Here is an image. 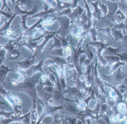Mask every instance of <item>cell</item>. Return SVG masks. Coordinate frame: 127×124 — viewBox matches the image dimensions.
I'll list each match as a JSON object with an SVG mask.
<instances>
[{"instance_id":"484cf974","label":"cell","mask_w":127,"mask_h":124,"mask_svg":"<svg viewBox=\"0 0 127 124\" xmlns=\"http://www.w3.org/2000/svg\"><path fill=\"white\" fill-rule=\"evenodd\" d=\"M72 13L71 8L66 9L62 11L61 12L57 14V17H60L62 16H69Z\"/></svg>"},{"instance_id":"6125c7cd","label":"cell","mask_w":127,"mask_h":124,"mask_svg":"<svg viewBox=\"0 0 127 124\" xmlns=\"http://www.w3.org/2000/svg\"><path fill=\"white\" fill-rule=\"evenodd\" d=\"M125 29L127 30V22L126 23V25L125 27Z\"/></svg>"},{"instance_id":"ab89813d","label":"cell","mask_w":127,"mask_h":124,"mask_svg":"<svg viewBox=\"0 0 127 124\" xmlns=\"http://www.w3.org/2000/svg\"><path fill=\"white\" fill-rule=\"evenodd\" d=\"M100 7L102 8V12L103 13L104 15H107V8L106 6L104 5V4H100Z\"/></svg>"},{"instance_id":"c3c4849f","label":"cell","mask_w":127,"mask_h":124,"mask_svg":"<svg viewBox=\"0 0 127 124\" xmlns=\"http://www.w3.org/2000/svg\"><path fill=\"white\" fill-rule=\"evenodd\" d=\"M115 77H116L117 80H121L122 78V76L121 74L118 72V73H117V74H116Z\"/></svg>"},{"instance_id":"bcb514c9","label":"cell","mask_w":127,"mask_h":124,"mask_svg":"<svg viewBox=\"0 0 127 124\" xmlns=\"http://www.w3.org/2000/svg\"><path fill=\"white\" fill-rule=\"evenodd\" d=\"M124 26V25L123 22L121 23H120L119 24H117L115 26L114 28L117 29H122L123 28Z\"/></svg>"},{"instance_id":"f1b7e54d","label":"cell","mask_w":127,"mask_h":124,"mask_svg":"<svg viewBox=\"0 0 127 124\" xmlns=\"http://www.w3.org/2000/svg\"><path fill=\"white\" fill-rule=\"evenodd\" d=\"M6 51L5 49H0V65H1L2 62L5 59V56L6 54Z\"/></svg>"},{"instance_id":"6da1fadb","label":"cell","mask_w":127,"mask_h":124,"mask_svg":"<svg viewBox=\"0 0 127 124\" xmlns=\"http://www.w3.org/2000/svg\"><path fill=\"white\" fill-rule=\"evenodd\" d=\"M42 73L39 72L34 74L31 77L27 76L24 82L19 83L16 86L17 91L24 92L29 95L33 100L36 99L38 98V96L36 90V84L37 83H42L40 81L41 77L42 75Z\"/></svg>"},{"instance_id":"e7e4bbea","label":"cell","mask_w":127,"mask_h":124,"mask_svg":"<svg viewBox=\"0 0 127 124\" xmlns=\"http://www.w3.org/2000/svg\"></svg>"},{"instance_id":"11a10c76","label":"cell","mask_w":127,"mask_h":124,"mask_svg":"<svg viewBox=\"0 0 127 124\" xmlns=\"http://www.w3.org/2000/svg\"><path fill=\"white\" fill-rule=\"evenodd\" d=\"M90 63V60L89 59H86L84 63V65H88Z\"/></svg>"},{"instance_id":"681fc988","label":"cell","mask_w":127,"mask_h":124,"mask_svg":"<svg viewBox=\"0 0 127 124\" xmlns=\"http://www.w3.org/2000/svg\"><path fill=\"white\" fill-rule=\"evenodd\" d=\"M69 121L70 124H75L76 122V118L74 119H71L69 120Z\"/></svg>"},{"instance_id":"e575fe53","label":"cell","mask_w":127,"mask_h":124,"mask_svg":"<svg viewBox=\"0 0 127 124\" xmlns=\"http://www.w3.org/2000/svg\"><path fill=\"white\" fill-rule=\"evenodd\" d=\"M105 58L107 61L109 62L117 61H119L120 60L119 57L115 56H106L105 57Z\"/></svg>"},{"instance_id":"cb8c5ba5","label":"cell","mask_w":127,"mask_h":124,"mask_svg":"<svg viewBox=\"0 0 127 124\" xmlns=\"http://www.w3.org/2000/svg\"><path fill=\"white\" fill-rule=\"evenodd\" d=\"M56 36L57 38L60 39L61 42H62V47L64 48H65L67 46H68V45L69 44L68 37L66 38L65 37H59V36H58L57 35H56Z\"/></svg>"},{"instance_id":"8fae6325","label":"cell","mask_w":127,"mask_h":124,"mask_svg":"<svg viewBox=\"0 0 127 124\" xmlns=\"http://www.w3.org/2000/svg\"><path fill=\"white\" fill-rule=\"evenodd\" d=\"M84 9L80 6H78L73 10L70 15L68 16V17L72 20H75L80 17Z\"/></svg>"},{"instance_id":"be15d7a7","label":"cell","mask_w":127,"mask_h":124,"mask_svg":"<svg viewBox=\"0 0 127 124\" xmlns=\"http://www.w3.org/2000/svg\"><path fill=\"white\" fill-rule=\"evenodd\" d=\"M126 14H127V18H126V20L125 22V23H126V21H127V11H126Z\"/></svg>"},{"instance_id":"ba28073f","label":"cell","mask_w":127,"mask_h":124,"mask_svg":"<svg viewBox=\"0 0 127 124\" xmlns=\"http://www.w3.org/2000/svg\"><path fill=\"white\" fill-rule=\"evenodd\" d=\"M35 58L32 57L26 58L25 60L21 61L16 62L21 68L23 69H28L31 66L33 65L35 61Z\"/></svg>"},{"instance_id":"b9f144b4","label":"cell","mask_w":127,"mask_h":124,"mask_svg":"<svg viewBox=\"0 0 127 124\" xmlns=\"http://www.w3.org/2000/svg\"><path fill=\"white\" fill-rule=\"evenodd\" d=\"M44 63L47 66H49V65H55V64L54 61L50 59H47V60H46L45 61V62H44Z\"/></svg>"},{"instance_id":"74e56055","label":"cell","mask_w":127,"mask_h":124,"mask_svg":"<svg viewBox=\"0 0 127 124\" xmlns=\"http://www.w3.org/2000/svg\"><path fill=\"white\" fill-rule=\"evenodd\" d=\"M52 120V118L51 117H47L43 119V122L44 124H49L51 123Z\"/></svg>"},{"instance_id":"7bdbcfd3","label":"cell","mask_w":127,"mask_h":124,"mask_svg":"<svg viewBox=\"0 0 127 124\" xmlns=\"http://www.w3.org/2000/svg\"><path fill=\"white\" fill-rule=\"evenodd\" d=\"M117 56H119L120 57V60L122 61H124L127 62V55L125 54H117Z\"/></svg>"},{"instance_id":"816d5d0a","label":"cell","mask_w":127,"mask_h":124,"mask_svg":"<svg viewBox=\"0 0 127 124\" xmlns=\"http://www.w3.org/2000/svg\"><path fill=\"white\" fill-rule=\"evenodd\" d=\"M24 80H25V79H24V78L22 76H21V77H19L18 78L17 81H18V83H22V82H24Z\"/></svg>"},{"instance_id":"5bb4252c","label":"cell","mask_w":127,"mask_h":124,"mask_svg":"<svg viewBox=\"0 0 127 124\" xmlns=\"http://www.w3.org/2000/svg\"><path fill=\"white\" fill-rule=\"evenodd\" d=\"M64 91L65 93L69 92V93L71 94V95L77 96L78 97L81 98L82 97V94H81L80 91L78 89V88L76 87H67V89L64 90Z\"/></svg>"},{"instance_id":"277c9868","label":"cell","mask_w":127,"mask_h":124,"mask_svg":"<svg viewBox=\"0 0 127 124\" xmlns=\"http://www.w3.org/2000/svg\"><path fill=\"white\" fill-rule=\"evenodd\" d=\"M14 8V13L16 15H31L37 13L40 10V8L39 6L37 4H34L33 8L30 11H28L27 10H23L20 8V7L15 4L13 6Z\"/></svg>"},{"instance_id":"f907efd6","label":"cell","mask_w":127,"mask_h":124,"mask_svg":"<svg viewBox=\"0 0 127 124\" xmlns=\"http://www.w3.org/2000/svg\"><path fill=\"white\" fill-rule=\"evenodd\" d=\"M57 18H55L53 19H52V20H49L48 21V25L50 26L52 25V24H53V22H54V20H55Z\"/></svg>"},{"instance_id":"836d02e7","label":"cell","mask_w":127,"mask_h":124,"mask_svg":"<svg viewBox=\"0 0 127 124\" xmlns=\"http://www.w3.org/2000/svg\"><path fill=\"white\" fill-rule=\"evenodd\" d=\"M0 35H4L6 37H8V38H13L15 36H14V35H13V31L11 30H8L6 32H4V33H0Z\"/></svg>"},{"instance_id":"f5cc1de1","label":"cell","mask_w":127,"mask_h":124,"mask_svg":"<svg viewBox=\"0 0 127 124\" xmlns=\"http://www.w3.org/2000/svg\"><path fill=\"white\" fill-rule=\"evenodd\" d=\"M98 121L99 124H107V123L105 121L102 119H101L98 120Z\"/></svg>"},{"instance_id":"5b68a950","label":"cell","mask_w":127,"mask_h":124,"mask_svg":"<svg viewBox=\"0 0 127 124\" xmlns=\"http://www.w3.org/2000/svg\"><path fill=\"white\" fill-rule=\"evenodd\" d=\"M43 62V59L42 58L39 63L37 65L31 66L29 68H28L25 71L26 76L28 77H31L34 74L39 72H42L44 74H45L42 70V66Z\"/></svg>"},{"instance_id":"52a82bcc","label":"cell","mask_w":127,"mask_h":124,"mask_svg":"<svg viewBox=\"0 0 127 124\" xmlns=\"http://www.w3.org/2000/svg\"><path fill=\"white\" fill-rule=\"evenodd\" d=\"M56 68L57 69V72L59 74L60 80V84L62 90L64 91L66 90V88L67 87L66 84L65 76V71L64 65L58 67L55 64Z\"/></svg>"},{"instance_id":"d4e9b609","label":"cell","mask_w":127,"mask_h":124,"mask_svg":"<svg viewBox=\"0 0 127 124\" xmlns=\"http://www.w3.org/2000/svg\"><path fill=\"white\" fill-rule=\"evenodd\" d=\"M113 34L114 38V41L122 39L123 38V35L121 33L120 31L115 30L113 31Z\"/></svg>"},{"instance_id":"d590c367","label":"cell","mask_w":127,"mask_h":124,"mask_svg":"<svg viewBox=\"0 0 127 124\" xmlns=\"http://www.w3.org/2000/svg\"><path fill=\"white\" fill-rule=\"evenodd\" d=\"M93 46H95L97 48V49L100 50L102 47H103V44L99 42H94L91 43Z\"/></svg>"},{"instance_id":"8992f818","label":"cell","mask_w":127,"mask_h":124,"mask_svg":"<svg viewBox=\"0 0 127 124\" xmlns=\"http://www.w3.org/2000/svg\"><path fill=\"white\" fill-rule=\"evenodd\" d=\"M56 32H54L53 33H49V34L46 35V36H44L45 37V40H44L43 42H42V43L40 45H37L36 48H35V50L34 54V56H32V58H35V56L39 54L41 52L42 50L44 48V46L45 45H46L47 42L49 41V40L51 39V38L54 37L55 36V34H56Z\"/></svg>"},{"instance_id":"d6a6232c","label":"cell","mask_w":127,"mask_h":124,"mask_svg":"<svg viewBox=\"0 0 127 124\" xmlns=\"http://www.w3.org/2000/svg\"><path fill=\"white\" fill-rule=\"evenodd\" d=\"M44 2L48 5L51 7V8H56L57 6V2L55 0H44Z\"/></svg>"},{"instance_id":"6f0895ef","label":"cell","mask_w":127,"mask_h":124,"mask_svg":"<svg viewBox=\"0 0 127 124\" xmlns=\"http://www.w3.org/2000/svg\"><path fill=\"white\" fill-rule=\"evenodd\" d=\"M48 25V21H46V20H45L44 22L43 23V25L44 26V27H46V26L47 25Z\"/></svg>"},{"instance_id":"4316f807","label":"cell","mask_w":127,"mask_h":124,"mask_svg":"<svg viewBox=\"0 0 127 124\" xmlns=\"http://www.w3.org/2000/svg\"><path fill=\"white\" fill-rule=\"evenodd\" d=\"M91 4H93V5L94 6V15L95 16V17L99 18H100V16L101 15L100 10V9L97 8V3H92Z\"/></svg>"},{"instance_id":"9a60e30c","label":"cell","mask_w":127,"mask_h":124,"mask_svg":"<svg viewBox=\"0 0 127 124\" xmlns=\"http://www.w3.org/2000/svg\"><path fill=\"white\" fill-rule=\"evenodd\" d=\"M56 12V11L55 10V9L53 8H51L49 10L47 11H41L39 12L37 14H35L34 15L31 16V17L29 18V19L33 18H42L44 17V16L48 14H53Z\"/></svg>"},{"instance_id":"1f68e13d","label":"cell","mask_w":127,"mask_h":124,"mask_svg":"<svg viewBox=\"0 0 127 124\" xmlns=\"http://www.w3.org/2000/svg\"><path fill=\"white\" fill-rule=\"evenodd\" d=\"M48 79L53 83H54V84L56 85V88L57 82L56 81V76H55L53 73H52V72L51 73H49L48 75Z\"/></svg>"},{"instance_id":"2e32d148","label":"cell","mask_w":127,"mask_h":124,"mask_svg":"<svg viewBox=\"0 0 127 124\" xmlns=\"http://www.w3.org/2000/svg\"><path fill=\"white\" fill-rule=\"evenodd\" d=\"M53 38L54 39V42L53 44L51 45L50 48L49 49L50 51L54 48L59 49L63 48L60 39H59L57 37L56 38L55 36H54Z\"/></svg>"},{"instance_id":"60d3db41","label":"cell","mask_w":127,"mask_h":124,"mask_svg":"<svg viewBox=\"0 0 127 124\" xmlns=\"http://www.w3.org/2000/svg\"><path fill=\"white\" fill-rule=\"evenodd\" d=\"M0 14L4 15L8 19H11L13 17L11 14L8 13H6L4 11H0Z\"/></svg>"},{"instance_id":"94428289","label":"cell","mask_w":127,"mask_h":124,"mask_svg":"<svg viewBox=\"0 0 127 124\" xmlns=\"http://www.w3.org/2000/svg\"><path fill=\"white\" fill-rule=\"evenodd\" d=\"M124 39H125V40L127 42V35L126 36L124 37Z\"/></svg>"},{"instance_id":"7dc6e473","label":"cell","mask_w":127,"mask_h":124,"mask_svg":"<svg viewBox=\"0 0 127 124\" xmlns=\"http://www.w3.org/2000/svg\"><path fill=\"white\" fill-rule=\"evenodd\" d=\"M86 56H82L80 57V65L82 64V63H84V62L85 60Z\"/></svg>"},{"instance_id":"ac0fdd59","label":"cell","mask_w":127,"mask_h":124,"mask_svg":"<svg viewBox=\"0 0 127 124\" xmlns=\"http://www.w3.org/2000/svg\"><path fill=\"white\" fill-rule=\"evenodd\" d=\"M64 48H54L52 49L50 52L49 56L51 55H56V56H59L63 57L64 54H63V51Z\"/></svg>"},{"instance_id":"f35d334b","label":"cell","mask_w":127,"mask_h":124,"mask_svg":"<svg viewBox=\"0 0 127 124\" xmlns=\"http://www.w3.org/2000/svg\"><path fill=\"white\" fill-rule=\"evenodd\" d=\"M15 71L17 74H18L19 75H22V76H24L26 75L25 72L22 69H17L15 70Z\"/></svg>"},{"instance_id":"44dd1931","label":"cell","mask_w":127,"mask_h":124,"mask_svg":"<svg viewBox=\"0 0 127 124\" xmlns=\"http://www.w3.org/2000/svg\"><path fill=\"white\" fill-rule=\"evenodd\" d=\"M115 20H116L118 23H120L121 21L125 18V17L124 16L121 10L119 9L117 11L115 15Z\"/></svg>"},{"instance_id":"e0dca14e","label":"cell","mask_w":127,"mask_h":124,"mask_svg":"<svg viewBox=\"0 0 127 124\" xmlns=\"http://www.w3.org/2000/svg\"><path fill=\"white\" fill-rule=\"evenodd\" d=\"M64 108L66 111L73 114H76L78 113V109L76 107L70 103H68L64 105Z\"/></svg>"},{"instance_id":"9c48e42d","label":"cell","mask_w":127,"mask_h":124,"mask_svg":"<svg viewBox=\"0 0 127 124\" xmlns=\"http://www.w3.org/2000/svg\"><path fill=\"white\" fill-rule=\"evenodd\" d=\"M48 58L54 61L55 64L58 67L68 64V63L65 59L63 57L56 55H51L49 56Z\"/></svg>"},{"instance_id":"7402d4cb","label":"cell","mask_w":127,"mask_h":124,"mask_svg":"<svg viewBox=\"0 0 127 124\" xmlns=\"http://www.w3.org/2000/svg\"><path fill=\"white\" fill-rule=\"evenodd\" d=\"M22 18V21L21 22V28L23 30V32H25L27 31L28 28L27 27L26 24V18L27 17V15H21Z\"/></svg>"},{"instance_id":"91938a15","label":"cell","mask_w":127,"mask_h":124,"mask_svg":"<svg viewBox=\"0 0 127 124\" xmlns=\"http://www.w3.org/2000/svg\"><path fill=\"white\" fill-rule=\"evenodd\" d=\"M87 122L88 124H91V123H90V120L89 119L87 120Z\"/></svg>"},{"instance_id":"30bf717a","label":"cell","mask_w":127,"mask_h":124,"mask_svg":"<svg viewBox=\"0 0 127 124\" xmlns=\"http://www.w3.org/2000/svg\"><path fill=\"white\" fill-rule=\"evenodd\" d=\"M12 70H10L7 66H4L3 64L0 65V81L1 84H4L6 77L7 74Z\"/></svg>"},{"instance_id":"4fadbf2b","label":"cell","mask_w":127,"mask_h":124,"mask_svg":"<svg viewBox=\"0 0 127 124\" xmlns=\"http://www.w3.org/2000/svg\"><path fill=\"white\" fill-rule=\"evenodd\" d=\"M15 4L17 5L25 6L27 8V11L32 10L33 8V1L32 0H16Z\"/></svg>"},{"instance_id":"ee69618b","label":"cell","mask_w":127,"mask_h":124,"mask_svg":"<svg viewBox=\"0 0 127 124\" xmlns=\"http://www.w3.org/2000/svg\"><path fill=\"white\" fill-rule=\"evenodd\" d=\"M1 1L3 2V5H2V8H1V9H0V11H3V9H4V8L6 7V8H7V9H8L9 11H11V9L8 8V6H7V3H6L7 0H1Z\"/></svg>"},{"instance_id":"f6af8a7d","label":"cell","mask_w":127,"mask_h":124,"mask_svg":"<svg viewBox=\"0 0 127 124\" xmlns=\"http://www.w3.org/2000/svg\"><path fill=\"white\" fill-rule=\"evenodd\" d=\"M13 100H14V102H15V104L19 105L21 104V101L19 99L18 97H13Z\"/></svg>"},{"instance_id":"7c38bea8","label":"cell","mask_w":127,"mask_h":124,"mask_svg":"<svg viewBox=\"0 0 127 124\" xmlns=\"http://www.w3.org/2000/svg\"><path fill=\"white\" fill-rule=\"evenodd\" d=\"M21 54V53L19 49L14 48L8 51L6 56L8 57L9 60H14L18 58Z\"/></svg>"},{"instance_id":"9f6ffc18","label":"cell","mask_w":127,"mask_h":124,"mask_svg":"<svg viewBox=\"0 0 127 124\" xmlns=\"http://www.w3.org/2000/svg\"><path fill=\"white\" fill-rule=\"evenodd\" d=\"M87 72L88 75H89L90 74V73L91 72V67L90 66H88L87 68Z\"/></svg>"},{"instance_id":"8d00e7d4","label":"cell","mask_w":127,"mask_h":124,"mask_svg":"<svg viewBox=\"0 0 127 124\" xmlns=\"http://www.w3.org/2000/svg\"><path fill=\"white\" fill-rule=\"evenodd\" d=\"M106 16H107V18L110 20H111L112 22H114V21L115 13L109 12Z\"/></svg>"},{"instance_id":"ffe728a7","label":"cell","mask_w":127,"mask_h":124,"mask_svg":"<svg viewBox=\"0 0 127 124\" xmlns=\"http://www.w3.org/2000/svg\"><path fill=\"white\" fill-rule=\"evenodd\" d=\"M63 91L64 90H60L55 89L53 93V99L60 100L64 99V93L63 92Z\"/></svg>"},{"instance_id":"7a4b0ae2","label":"cell","mask_w":127,"mask_h":124,"mask_svg":"<svg viewBox=\"0 0 127 124\" xmlns=\"http://www.w3.org/2000/svg\"><path fill=\"white\" fill-rule=\"evenodd\" d=\"M60 27L56 33L60 35V37H65L71 33L70 28V19L68 16H62L57 17Z\"/></svg>"},{"instance_id":"680465c9","label":"cell","mask_w":127,"mask_h":124,"mask_svg":"<svg viewBox=\"0 0 127 124\" xmlns=\"http://www.w3.org/2000/svg\"><path fill=\"white\" fill-rule=\"evenodd\" d=\"M77 124H82V123L81 122V121L80 120H78V122H77Z\"/></svg>"},{"instance_id":"db71d44e","label":"cell","mask_w":127,"mask_h":124,"mask_svg":"<svg viewBox=\"0 0 127 124\" xmlns=\"http://www.w3.org/2000/svg\"><path fill=\"white\" fill-rule=\"evenodd\" d=\"M106 107H106V105H103L102 106V108L101 109V111H102V112H105L106 110Z\"/></svg>"},{"instance_id":"4dcf8cb0","label":"cell","mask_w":127,"mask_h":124,"mask_svg":"<svg viewBox=\"0 0 127 124\" xmlns=\"http://www.w3.org/2000/svg\"><path fill=\"white\" fill-rule=\"evenodd\" d=\"M63 51L64 56H68L70 55L71 52L72 48L70 46H68L64 48Z\"/></svg>"},{"instance_id":"603a6c76","label":"cell","mask_w":127,"mask_h":124,"mask_svg":"<svg viewBox=\"0 0 127 124\" xmlns=\"http://www.w3.org/2000/svg\"><path fill=\"white\" fill-rule=\"evenodd\" d=\"M108 6L109 7V12L115 13L117 8V4L115 3L109 2L108 4Z\"/></svg>"},{"instance_id":"f546056e","label":"cell","mask_w":127,"mask_h":124,"mask_svg":"<svg viewBox=\"0 0 127 124\" xmlns=\"http://www.w3.org/2000/svg\"><path fill=\"white\" fill-rule=\"evenodd\" d=\"M119 50V49H114L111 48L109 47L107 49L105 54H116Z\"/></svg>"},{"instance_id":"83f0119b","label":"cell","mask_w":127,"mask_h":124,"mask_svg":"<svg viewBox=\"0 0 127 124\" xmlns=\"http://www.w3.org/2000/svg\"><path fill=\"white\" fill-rule=\"evenodd\" d=\"M70 31L71 33L72 34V35L73 36L75 37L76 35L78 34V29L77 27L75 25H71L70 26Z\"/></svg>"},{"instance_id":"3957f363","label":"cell","mask_w":127,"mask_h":124,"mask_svg":"<svg viewBox=\"0 0 127 124\" xmlns=\"http://www.w3.org/2000/svg\"><path fill=\"white\" fill-rule=\"evenodd\" d=\"M57 2V6L56 8H55L56 12L57 14L61 12L62 11L68 8H77L78 0H72V2H62L61 0H56Z\"/></svg>"},{"instance_id":"d6986e66","label":"cell","mask_w":127,"mask_h":124,"mask_svg":"<svg viewBox=\"0 0 127 124\" xmlns=\"http://www.w3.org/2000/svg\"><path fill=\"white\" fill-rule=\"evenodd\" d=\"M16 16V14L14 13L13 16V17H12L11 19V20H9L8 22L5 21V23H4V24L0 27V33L4 32V31H6L7 29H8L9 27L10 26L11 22H12V21H13V20L15 17V16Z\"/></svg>"}]
</instances>
